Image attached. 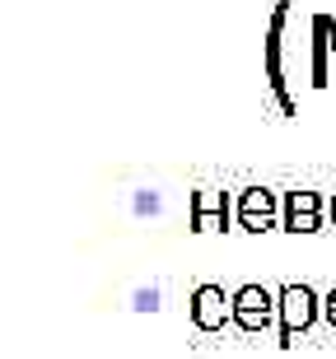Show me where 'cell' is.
Segmentation results:
<instances>
[{
    "instance_id": "obj_1",
    "label": "cell",
    "mask_w": 336,
    "mask_h": 359,
    "mask_svg": "<svg viewBox=\"0 0 336 359\" xmlns=\"http://www.w3.org/2000/svg\"><path fill=\"white\" fill-rule=\"evenodd\" d=\"M290 5L295 0H276L271 10V24H267V42H262V56H267V84L276 93L285 117H295V93H290V80H285V24H290Z\"/></svg>"
},
{
    "instance_id": "obj_2",
    "label": "cell",
    "mask_w": 336,
    "mask_h": 359,
    "mask_svg": "<svg viewBox=\"0 0 336 359\" xmlns=\"http://www.w3.org/2000/svg\"><path fill=\"white\" fill-rule=\"evenodd\" d=\"M276 299H281V322H276V336H281V341H276V346L290 350L313 322L323 318V299H318L309 285H281Z\"/></svg>"
},
{
    "instance_id": "obj_3",
    "label": "cell",
    "mask_w": 336,
    "mask_h": 359,
    "mask_svg": "<svg viewBox=\"0 0 336 359\" xmlns=\"http://www.w3.org/2000/svg\"><path fill=\"white\" fill-rule=\"evenodd\" d=\"M271 322H281V299H276V290H267V285H243V290H234V327L248 336L267 332Z\"/></svg>"
},
{
    "instance_id": "obj_4",
    "label": "cell",
    "mask_w": 336,
    "mask_h": 359,
    "mask_svg": "<svg viewBox=\"0 0 336 359\" xmlns=\"http://www.w3.org/2000/svg\"><path fill=\"white\" fill-rule=\"evenodd\" d=\"M285 215V201L271 191V187H243L238 191V205H234V219H238V229H248V233H267V229L281 224Z\"/></svg>"
},
{
    "instance_id": "obj_5",
    "label": "cell",
    "mask_w": 336,
    "mask_h": 359,
    "mask_svg": "<svg viewBox=\"0 0 336 359\" xmlns=\"http://www.w3.org/2000/svg\"><path fill=\"white\" fill-rule=\"evenodd\" d=\"M187 313L196 332H224V322H234V294H224L220 285H196Z\"/></svg>"
},
{
    "instance_id": "obj_6",
    "label": "cell",
    "mask_w": 336,
    "mask_h": 359,
    "mask_svg": "<svg viewBox=\"0 0 336 359\" xmlns=\"http://www.w3.org/2000/svg\"><path fill=\"white\" fill-rule=\"evenodd\" d=\"M285 233H318L323 229V196L318 191H285Z\"/></svg>"
},
{
    "instance_id": "obj_7",
    "label": "cell",
    "mask_w": 336,
    "mask_h": 359,
    "mask_svg": "<svg viewBox=\"0 0 336 359\" xmlns=\"http://www.w3.org/2000/svg\"><path fill=\"white\" fill-rule=\"evenodd\" d=\"M234 205H238V201H229V191H191V229H196V233L229 229Z\"/></svg>"
},
{
    "instance_id": "obj_8",
    "label": "cell",
    "mask_w": 336,
    "mask_h": 359,
    "mask_svg": "<svg viewBox=\"0 0 336 359\" xmlns=\"http://www.w3.org/2000/svg\"><path fill=\"white\" fill-rule=\"evenodd\" d=\"M332 33H336L332 14H313V66H309L313 89H327L332 84Z\"/></svg>"
},
{
    "instance_id": "obj_9",
    "label": "cell",
    "mask_w": 336,
    "mask_h": 359,
    "mask_svg": "<svg viewBox=\"0 0 336 359\" xmlns=\"http://www.w3.org/2000/svg\"><path fill=\"white\" fill-rule=\"evenodd\" d=\"M323 318H327V327L336 332V290H332V294L323 299Z\"/></svg>"
},
{
    "instance_id": "obj_10",
    "label": "cell",
    "mask_w": 336,
    "mask_h": 359,
    "mask_svg": "<svg viewBox=\"0 0 336 359\" xmlns=\"http://www.w3.org/2000/svg\"><path fill=\"white\" fill-rule=\"evenodd\" d=\"M327 210H332V224H336V196H332V205H327Z\"/></svg>"
}]
</instances>
